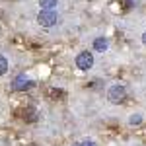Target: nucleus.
Wrapping results in <instances>:
<instances>
[{
	"label": "nucleus",
	"mask_w": 146,
	"mask_h": 146,
	"mask_svg": "<svg viewBox=\"0 0 146 146\" xmlns=\"http://www.w3.org/2000/svg\"><path fill=\"white\" fill-rule=\"evenodd\" d=\"M58 20V16H56V12L53 8H43V10L37 14V22L39 25H43V27H53Z\"/></svg>",
	"instance_id": "1"
},
{
	"label": "nucleus",
	"mask_w": 146,
	"mask_h": 146,
	"mask_svg": "<svg viewBox=\"0 0 146 146\" xmlns=\"http://www.w3.org/2000/svg\"><path fill=\"white\" fill-rule=\"evenodd\" d=\"M107 98H109L111 103H121V101H125V98H127L125 86H121V84H113L111 88H109V92H107Z\"/></svg>",
	"instance_id": "2"
},
{
	"label": "nucleus",
	"mask_w": 146,
	"mask_h": 146,
	"mask_svg": "<svg viewBox=\"0 0 146 146\" xmlns=\"http://www.w3.org/2000/svg\"><path fill=\"white\" fill-rule=\"evenodd\" d=\"M76 66L80 70H88V68L94 66V55L90 51H82L78 56H76Z\"/></svg>",
	"instance_id": "3"
},
{
	"label": "nucleus",
	"mask_w": 146,
	"mask_h": 146,
	"mask_svg": "<svg viewBox=\"0 0 146 146\" xmlns=\"http://www.w3.org/2000/svg\"><path fill=\"white\" fill-rule=\"evenodd\" d=\"M31 86H33V82H31L29 78H25L23 74H20L18 78H16L14 82H12V90H14V92H23V90H29Z\"/></svg>",
	"instance_id": "4"
},
{
	"label": "nucleus",
	"mask_w": 146,
	"mask_h": 146,
	"mask_svg": "<svg viewBox=\"0 0 146 146\" xmlns=\"http://www.w3.org/2000/svg\"><path fill=\"white\" fill-rule=\"evenodd\" d=\"M107 39L105 37H98L96 41H94V51H100V53H103V51H107Z\"/></svg>",
	"instance_id": "5"
},
{
	"label": "nucleus",
	"mask_w": 146,
	"mask_h": 146,
	"mask_svg": "<svg viewBox=\"0 0 146 146\" xmlns=\"http://www.w3.org/2000/svg\"><path fill=\"white\" fill-rule=\"evenodd\" d=\"M56 2L58 0H39V4H41V8H55Z\"/></svg>",
	"instance_id": "6"
},
{
	"label": "nucleus",
	"mask_w": 146,
	"mask_h": 146,
	"mask_svg": "<svg viewBox=\"0 0 146 146\" xmlns=\"http://www.w3.org/2000/svg\"><path fill=\"white\" fill-rule=\"evenodd\" d=\"M6 70H8V60L0 55V76H2V74H6Z\"/></svg>",
	"instance_id": "7"
},
{
	"label": "nucleus",
	"mask_w": 146,
	"mask_h": 146,
	"mask_svg": "<svg viewBox=\"0 0 146 146\" xmlns=\"http://www.w3.org/2000/svg\"><path fill=\"white\" fill-rule=\"evenodd\" d=\"M129 123H131V125H138V123H142V117H140V115H133V117L129 119Z\"/></svg>",
	"instance_id": "8"
},
{
	"label": "nucleus",
	"mask_w": 146,
	"mask_h": 146,
	"mask_svg": "<svg viewBox=\"0 0 146 146\" xmlns=\"http://www.w3.org/2000/svg\"><path fill=\"white\" fill-rule=\"evenodd\" d=\"M76 146H98L94 140H84V142H80V144H76Z\"/></svg>",
	"instance_id": "9"
},
{
	"label": "nucleus",
	"mask_w": 146,
	"mask_h": 146,
	"mask_svg": "<svg viewBox=\"0 0 146 146\" xmlns=\"http://www.w3.org/2000/svg\"><path fill=\"white\" fill-rule=\"evenodd\" d=\"M121 2H123L125 8H131V0H121Z\"/></svg>",
	"instance_id": "10"
},
{
	"label": "nucleus",
	"mask_w": 146,
	"mask_h": 146,
	"mask_svg": "<svg viewBox=\"0 0 146 146\" xmlns=\"http://www.w3.org/2000/svg\"><path fill=\"white\" fill-rule=\"evenodd\" d=\"M142 43H144V47H146V31L142 33Z\"/></svg>",
	"instance_id": "11"
},
{
	"label": "nucleus",
	"mask_w": 146,
	"mask_h": 146,
	"mask_svg": "<svg viewBox=\"0 0 146 146\" xmlns=\"http://www.w3.org/2000/svg\"><path fill=\"white\" fill-rule=\"evenodd\" d=\"M31 146H35V144H31Z\"/></svg>",
	"instance_id": "12"
}]
</instances>
